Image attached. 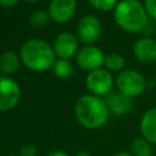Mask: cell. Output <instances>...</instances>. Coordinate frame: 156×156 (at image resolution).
<instances>
[{
    "instance_id": "cell-1",
    "label": "cell",
    "mask_w": 156,
    "mask_h": 156,
    "mask_svg": "<svg viewBox=\"0 0 156 156\" xmlns=\"http://www.w3.org/2000/svg\"><path fill=\"white\" fill-rule=\"evenodd\" d=\"M74 116L82 127L87 129H99L106 124L110 111L104 98L84 94L74 104Z\"/></svg>"
},
{
    "instance_id": "cell-2",
    "label": "cell",
    "mask_w": 156,
    "mask_h": 156,
    "mask_svg": "<svg viewBox=\"0 0 156 156\" xmlns=\"http://www.w3.org/2000/svg\"><path fill=\"white\" fill-rule=\"evenodd\" d=\"M20 56L22 63L28 69L34 72H44L51 69L57 58L52 45L39 38L26 40L20 49Z\"/></svg>"
},
{
    "instance_id": "cell-3",
    "label": "cell",
    "mask_w": 156,
    "mask_h": 156,
    "mask_svg": "<svg viewBox=\"0 0 156 156\" xmlns=\"http://www.w3.org/2000/svg\"><path fill=\"white\" fill-rule=\"evenodd\" d=\"M113 20L122 30L129 33L143 32L150 21L139 0H119L113 10Z\"/></svg>"
},
{
    "instance_id": "cell-4",
    "label": "cell",
    "mask_w": 156,
    "mask_h": 156,
    "mask_svg": "<svg viewBox=\"0 0 156 156\" xmlns=\"http://www.w3.org/2000/svg\"><path fill=\"white\" fill-rule=\"evenodd\" d=\"M146 83L145 77L136 69H123L115 79L116 89L132 99L141 95L145 91Z\"/></svg>"
},
{
    "instance_id": "cell-5",
    "label": "cell",
    "mask_w": 156,
    "mask_h": 156,
    "mask_svg": "<svg viewBox=\"0 0 156 156\" xmlns=\"http://www.w3.org/2000/svg\"><path fill=\"white\" fill-rule=\"evenodd\" d=\"M102 33V24L99 17L93 13H87L79 18L76 27V35L79 43L84 45L95 44Z\"/></svg>"
},
{
    "instance_id": "cell-6",
    "label": "cell",
    "mask_w": 156,
    "mask_h": 156,
    "mask_svg": "<svg viewBox=\"0 0 156 156\" xmlns=\"http://www.w3.org/2000/svg\"><path fill=\"white\" fill-rule=\"evenodd\" d=\"M115 85V79L111 72L101 67L95 71H91L85 77V87L89 94L104 98L107 95Z\"/></svg>"
},
{
    "instance_id": "cell-7",
    "label": "cell",
    "mask_w": 156,
    "mask_h": 156,
    "mask_svg": "<svg viewBox=\"0 0 156 156\" xmlns=\"http://www.w3.org/2000/svg\"><path fill=\"white\" fill-rule=\"evenodd\" d=\"M77 66L85 71V72H91L98 68L104 67V60H105V54L104 51L96 46V45H83L79 48L78 52L74 56Z\"/></svg>"
},
{
    "instance_id": "cell-8",
    "label": "cell",
    "mask_w": 156,
    "mask_h": 156,
    "mask_svg": "<svg viewBox=\"0 0 156 156\" xmlns=\"http://www.w3.org/2000/svg\"><path fill=\"white\" fill-rule=\"evenodd\" d=\"M21 99L18 83L9 77L0 74V112H6L17 106Z\"/></svg>"
},
{
    "instance_id": "cell-9",
    "label": "cell",
    "mask_w": 156,
    "mask_h": 156,
    "mask_svg": "<svg viewBox=\"0 0 156 156\" xmlns=\"http://www.w3.org/2000/svg\"><path fill=\"white\" fill-rule=\"evenodd\" d=\"M51 45L57 58L71 60L79 50V40L76 33H72L69 30H63L58 33Z\"/></svg>"
},
{
    "instance_id": "cell-10",
    "label": "cell",
    "mask_w": 156,
    "mask_h": 156,
    "mask_svg": "<svg viewBox=\"0 0 156 156\" xmlns=\"http://www.w3.org/2000/svg\"><path fill=\"white\" fill-rule=\"evenodd\" d=\"M77 10V0H50L48 13L55 23H66L72 20Z\"/></svg>"
},
{
    "instance_id": "cell-11",
    "label": "cell",
    "mask_w": 156,
    "mask_h": 156,
    "mask_svg": "<svg viewBox=\"0 0 156 156\" xmlns=\"http://www.w3.org/2000/svg\"><path fill=\"white\" fill-rule=\"evenodd\" d=\"M104 100L110 113L115 116L127 115L133 107V99L117 89H112L107 95L104 96Z\"/></svg>"
},
{
    "instance_id": "cell-12",
    "label": "cell",
    "mask_w": 156,
    "mask_h": 156,
    "mask_svg": "<svg viewBox=\"0 0 156 156\" xmlns=\"http://www.w3.org/2000/svg\"><path fill=\"white\" fill-rule=\"evenodd\" d=\"M133 55L141 63H152L156 61V39L141 37L133 44Z\"/></svg>"
},
{
    "instance_id": "cell-13",
    "label": "cell",
    "mask_w": 156,
    "mask_h": 156,
    "mask_svg": "<svg viewBox=\"0 0 156 156\" xmlns=\"http://www.w3.org/2000/svg\"><path fill=\"white\" fill-rule=\"evenodd\" d=\"M140 135L156 145V106L150 107L144 112L139 123Z\"/></svg>"
},
{
    "instance_id": "cell-14",
    "label": "cell",
    "mask_w": 156,
    "mask_h": 156,
    "mask_svg": "<svg viewBox=\"0 0 156 156\" xmlns=\"http://www.w3.org/2000/svg\"><path fill=\"white\" fill-rule=\"evenodd\" d=\"M21 56L20 52H16L15 50H5L0 54V73L1 76H9L13 74L21 66Z\"/></svg>"
},
{
    "instance_id": "cell-15",
    "label": "cell",
    "mask_w": 156,
    "mask_h": 156,
    "mask_svg": "<svg viewBox=\"0 0 156 156\" xmlns=\"http://www.w3.org/2000/svg\"><path fill=\"white\" fill-rule=\"evenodd\" d=\"M130 154L133 156H152V144L144 136H135L130 143Z\"/></svg>"
},
{
    "instance_id": "cell-16",
    "label": "cell",
    "mask_w": 156,
    "mask_h": 156,
    "mask_svg": "<svg viewBox=\"0 0 156 156\" xmlns=\"http://www.w3.org/2000/svg\"><path fill=\"white\" fill-rule=\"evenodd\" d=\"M126 66V61L124 57L117 52H110L107 55H105V60H104V68H106L108 72L113 73V72H121L123 71Z\"/></svg>"
},
{
    "instance_id": "cell-17",
    "label": "cell",
    "mask_w": 156,
    "mask_h": 156,
    "mask_svg": "<svg viewBox=\"0 0 156 156\" xmlns=\"http://www.w3.org/2000/svg\"><path fill=\"white\" fill-rule=\"evenodd\" d=\"M51 71L54 72V74L60 78V79H67L72 76L73 73V65L71 62V60L67 58H56Z\"/></svg>"
},
{
    "instance_id": "cell-18",
    "label": "cell",
    "mask_w": 156,
    "mask_h": 156,
    "mask_svg": "<svg viewBox=\"0 0 156 156\" xmlns=\"http://www.w3.org/2000/svg\"><path fill=\"white\" fill-rule=\"evenodd\" d=\"M28 21H29V24L32 27H34V28H43V27H46L51 20H50V16H49L48 11L37 10V11H33L29 15V20Z\"/></svg>"
},
{
    "instance_id": "cell-19",
    "label": "cell",
    "mask_w": 156,
    "mask_h": 156,
    "mask_svg": "<svg viewBox=\"0 0 156 156\" xmlns=\"http://www.w3.org/2000/svg\"><path fill=\"white\" fill-rule=\"evenodd\" d=\"M88 4L98 10V11H102V12H110L113 11L115 7L117 6L119 0H87Z\"/></svg>"
},
{
    "instance_id": "cell-20",
    "label": "cell",
    "mask_w": 156,
    "mask_h": 156,
    "mask_svg": "<svg viewBox=\"0 0 156 156\" xmlns=\"http://www.w3.org/2000/svg\"><path fill=\"white\" fill-rule=\"evenodd\" d=\"M143 5L145 7V11L154 22H156V0H144Z\"/></svg>"
},
{
    "instance_id": "cell-21",
    "label": "cell",
    "mask_w": 156,
    "mask_h": 156,
    "mask_svg": "<svg viewBox=\"0 0 156 156\" xmlns=\"http://www.w3.org/2000/svg\"><path fill=\"white\" fill-rule=\"evenodd\" d=\"M38 150L37 146L33 144H24L20 149V155L18 156H37Z\"/></svg>"
},
{
    "instance_id": "cell-22",
    "label": "cell",
    "mask_w": 156,
    "mask_h": 156,
    "mask_svg": "<svg viewBox=\"0 0 156 156\" xmlns=\"http://www.w3.org/2000/svg\"><path fill=\"white\" fill-rule=\"evenodd\" d=\"M20 0H0V6L2 7H13L18 4Z\"/></svg>"
},
{
    "instance_id": "cell-23",
    "label": "cell",
    "mask_w": 156,
    "mask_h": 156,
    "mask_svg": "<svg viewBox=\"0 0 156 156\" xmlns=\"http://www.w3.org/2000/svg\"><path fill=\"white\" fill-rule=\"evenodd\" d=\"M46 156H71V155L68 152L63 151V150H52Z\"/></svg>"
},
{
    "instance_id": "cell-24",
    "label": "cell",
    "mask_w": 156,
    "mask_h": 156,
    "mask_svg": "<svg viewBox=\"0 0 156 156\" xmlns=\"http://www.w3.org/2000/svg\"><path fill=\"white\" fill-rule=\"evenodd\" d=\"M74 156H91V155H90V152L87 151V150H79Z\"/></svg>"
},
{
    "instance_id": "cell-25",
    "label": "cell",
    "mask_w": 156,
    "mask_h": 156,
    "mask_svg": "<svg viewBox=\"0 0 156 156\" xmlns=\"http://www.w3.org/2000/svg\"><path fill=\"white\" fill-rule=\"evenodd\" d=\"M113 156H133V155L130 154V151H118Z\"/></svg>"
},
{
    "instance_id": "cell-26",
    "label": "cell",
    "mask_w": 156,
    "mask_h": 156,
    "mask_svg": "<svg viewBox=\"0 0 156 156\" xmlns=\"http://www.w3.org/2000/svg\"><path fill=\"white\" fill-rule=\"evenodd\" d=\"M26 1H28V2H38L40 0H26Z\"/></svg>"
},
{
    "instance_id": "cell-27",
    "label": "cell",
    "mask_w": 156,
    "mask_h": 156,
    "mask_svg": "<svg viewBox=\"0 0 156 156\" xmlns=\"http://www.w3.org/2000/svg\"><path fill=\"white\" fill-rule=\"evenodd\" d=\"M154 83H155V85H156V72H155V76H154Z\"/></svg>"
},
{
    "instance_id": "cell-28",
    "label": "cell",
    "mask_w": 156,
    "mask_h": 156,
    "mask_svg": "<svg viewBox=\"0 0 156 156\" xmlns=\"http://www.w3.org/2000/svg\"><path fill=\"white\" fill-rule=\"evenodd\" d=\"M5 156H18V155H13V154H9V155H5Z\"/></svg>"
}]
</instances>
